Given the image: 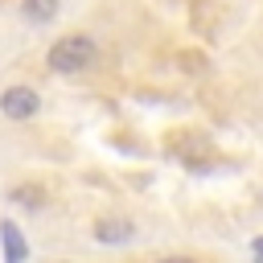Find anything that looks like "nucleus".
<instances>
[{
  "label": "nucleus",
  "mask_w": 263,
  "mask_h": 263,
  "mask_svg": "<svg viewBox=\"0 0 263 263\" xmlns=\"http://www.w3.org/2000/svg\"><path fill=\"white\" fill-rule=\"evenodd\" d=\"M21 16L29 25H49L58 16V0H21Z\"/></svg>",
  "instance_id": "obj_4"
},
{
  "label": "nucleus",
  "mask_w": 263,
  "mask_h": 263,
  "mask_svg": "<svg viewBox=\"0 0 263 263\" xmlns=\"http://www.w3.org/2000/svg\"><path fill=\"white\" fill-rule=\"evenodd\" d=\"M45 62H49L53 74H82V70H90L99 62V45L86 33H70V37H58L49 45Z\"/></svg>",
  "instance_id": "obj_1"
},
{
  "label": "nucleus",
  "mask_w": 263,
  "mask_h": 263,
  "mask_svg": "<svg viewBox=\"0 0 263 263\" xmlns=\"http://www.w3.org/2000/svg\"><path fill=\"white\" fill-rule=\"evenodd\" d=\"M95 238L107 242V247L132 242V238H136V222H132V218H99V222H95Z\"/></svg>",
  "instance_id": "obj_3"
},
{
  "label": "nucleus",
  "mask_w": 263,
  "mask_h": 263,
  "mask_svg": "<svg viewBox=\"0 0 263 263\" xmlns=\"http://www.w3.org/2000/svg\"><path fill=\"white\" fill-rule=\"evenodd\" d=\"M8 197H12V201H21V205H29V210H37V205H41V189H37V185H21V189H12Z\"/></svg>",
  "instance_id": "obj_6"
},
{
  "label": "nucleus",
  "mask_w": 263,
  "mask_h": 263,
  "mask_svg": "<svg viewBox=\"0 0 263 263\" xmlns=\"http://www.w3.org/2000/svg\"><path fill=\"white\" fill-rule=\"evenodd\" d=\"M0 230H4V251H8V259H12V263H16V259H25V255H29V247H25L21 230H16L12 222H4Z\"/></svg>",
  "instance_id": "obj_5"
},
{
  "label": "nucleus",
  "mask_w": 263,
  "mask_h": 263,
  "mask_svg": "<svg viewBox=\"0 0 263 263\" xmlns=\"http://www.w3.org/2000/svg\"><path fill=\"white\" fill-rule=\"evenodd\" d=\"M0 111L8 115V119H33L37 111H41V95L33 90V86H8L4 95H0Z\"/></svg>",
  "instance_id": "obj_2"
},
{
  "label": "nucleus",
  "mask_w": 263,
  "mask_h": 263,
  "mask_svg": "<svg viewBox=\"0 0 263 263\" xmlns=\"http://www.w3.org/2000/svg\"><path fill=\"white\" fill-rule=\"evenodd\" d=\"M251 251H255V255L263 259V238H255V242H251Z\"/></svg>",
  "instance_id": "obj_7"
}]
</instances>
